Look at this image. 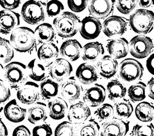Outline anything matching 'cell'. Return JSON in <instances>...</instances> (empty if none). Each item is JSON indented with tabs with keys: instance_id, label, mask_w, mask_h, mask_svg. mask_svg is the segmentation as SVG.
<instances>
[{
	"instance_id": "26",
	"label": "cell",
	"mask_w": 154,
	"mask_h": 136,
	"mask_svg": "<svg viewBox=\"0 0 154 136\" xmlns=\"http://www.w3.org/2000/svg\"><path fill=\"white\" fill-rule=\"evenodd\" d=\"M48 118V113L46 104L42 102H36L28 110L29 121L36 124L45 121Z\"/></svg>"
},
{
	"instance_id": "25",
	"label": "cell",
	"mask_w": 154,
	"mask_h": 136,
	"mask_svg": "<svg viewBox=\"0 0 154 136\" xmlns=\"http://www.w3.org/2000/svg\"><path fill=\"white\" fill-rule=\"evenodd\" d=\"M34 32L38 44L52 42L56 38L55 29L48 23H43L39 25Z\"/></svg>"
},
{
	"instance_id": "1",
	"label": "cell",
	"mask_w": 154,
	"mask_h": 136,
	"mask_svg": "<svg viewBox=\"0 0 154 136\" xmlns=\"http://www.w3.org/2000/svg\"><path fill=\"white\" fill-rule=\"evenodd\" d=\"M10 42L15 50L19 53H31L36 49L35 32L29 27L16 28L11 32Z\"/></svg>"
},
{
	"instance_id": "24",
	"label": "cell",
	"mask_w": 154,
	"mask_h": 136,
	"mask_svg": "<svg viewBox=\"0 0 154 136\" xmlns=\"http://www.w3.org/2000/svg\"><path fill=\"white\" fill-rule=\"evenodd\" d=\"M49 116L54 120L64 118L68 109V105L63 99L57 97L52 99L48 105Z\"/></svg>"
},
{
	"instance_id": "47",
	"label": "cell",
	"mask_w": 154,
	"mask_h": 136,
	"mask_svg": "<svg viewBox=\"0 0 154 136\" xmlns=\"http://www.w3.org/2000/svg\"><path fill=\"white\" fill-rule=\"evenodd\" d=\"M148 96L154 100V77L150 79L147 85Z\"/></svg>"
},
{
	"instance_id": "18",
	"label": "cell",
	"mask_w": 154,
	"mask_h": 136,
	"mask_svg": "<svg viewBox=\"0 0 154 136\" xmlns=\"http://www.w3.org/2000/svg\"><path fill=\"white\" fill-rule=\"evenodd\" d=\"M117 69L118 62L111 56H103L97 63V71L101 77L106 79L113 77L116 74Z\"/></svg>"
},
{
	"instance_id": "44",
	"label": "cell",
	"mask_w": 154,
	"mask_h": 136,
	"mask_svg": "<svg viewBox=\"0 0 154 136\" xmlns=\"http://www.w3.org/2000/svg\"><path fill=\"white\" fill-rule=\"evenodd\" d=\"M21 3V0H0L1 6L8 10H13L17 8Z\"/></svg>"
},
{
	"instance_id": "36",
	"label": "cell",
	"mask_w": 154,
	"mask_h": 136,
	"mask_svg": "<svg viewBox=\"0 0 154 136\" xmlns=\"http://www.w3.org/2000/svg\"><path fill=\"white\" fill-rule=\"evenodd\" d=\"M138 0H115L118 11L123 14H129L137 6Z\"/></svg>"
},
{
	"instance_id": "33",
	"label": "cell",
	"mask_w": 154,
	"mask_h": 136,
	"mask_svg": "<svg viewBox=\"0 0 154 136\" xmlns=\"http://www.w3.org/2000/svg\"><path fill=\"white\" fill-rule=\"evenodd\" d=\"M100 126L93 119L85 121L76 132V135L81 136H97L99 135Z\"/></svg>"
},
{
	"instance_id": "37",
	"label": "cell",
	"mask_w": 154,
	"mask_h": 136,
	"mask_svg": "<svg viewBox=\"0 0 154 136\" xmlns=\"http://www.w3.org/2000/svg\"><path fill=\"white\" fill-rule=\"evenodd\" d=\"M54 134L56 136H73L76 135V132H75V128L73 127L72 123L70 122L63 121L57 126Z\"/></svg>"
},
{
	"instance_id": "42",
	"label": "cell",
	"mask_w": 154,
	"mask_h": 136,
	"mask_svg": "<svg viewBox=\"0 0 154 136\" xmlns=\"http://www.w3.org/2000/svg\"><path fill=\"white\" fill-rule=\"evenodd\" d=\"M33 135L36 136H48L53 135V130L48 124H43L36 126L33 129Z\"/></svg>"
},
{
	"instance_id": "10",
	"label": "cell",
	"mask_w": 154,
	"mask_h": 136,
	"mask_svg": "<svg viewBox=\"0 0 154 136\" xmlns=\"http://www.w3.org/2000/svg\"><path fill=\"white\" fill-rule=\"evenodd\" d=\"M115 3V0H89L88 5L89 14L98 19L107 17L113 13Z\"/></svg>"
},
{
	"instance_id": "9",
	"label": "cell",
	"mask_w": 154,
	"mask_h": 136,
	"mask_svg": "<svg viewBox=\"0 0 154 136\" xmlns=\"http://www.w3.org/2000/svg\"><path fill=\"white\" fill-rule=\"evenodd\" d=\"M127 28V20L118 16H112L108 17L102 25L104 33L110 38L123 35L126 32Z\"/></svg>"
},
{
	"instance_id": "43",
	"label": "cell",
	"mask_w": 154,
	"mask_h": 136,
	"mask_svg": "<svg viewBox=\"0 0 154 136\" xmlns=\"http://www.w3.org/2000/svg\"><path fill=\"white\" fill-rule=\"evenodd\" d=\"M10 96L11 91L9 88L3 80L0 79V104L8 100Z\"/></svg>"
},
{
	"instance_id": "39",
	"label": "cell",
	"mask_w": 154,
	"mask_h": 136,
	"mask_svg": "<svg viewBox=\"0 0 154 136\" xmlns=\"http://www.w3.org/2000/svg\"><path fill=\"white\" fill-rule=\"evenodd\" d=\"M46 13L49 17L57 16L64 9L63 4L59 0H51L46 5Z\"/></svg>"
},
{
	"instance_id": "40",
	"label": "cell",
	"mask_w": 154,
	"mask_h": 136,
	"mask_svg": "<svg viewBox=\"0 0 154 136\" xmlns=\"http://www.w3.org/2000/svg\"><path fill=\"white\" fill-rule=\"evenodd\" d=\"M130 135L134 136H154V126L152 123L145 126L136 125L133 127Z\"/></svg>"
},
{
	"instance_id": "23",
	"label": "cell",
	"mask_w": 154,
	"mask_h": 136,
	"mask_svg": "<svg viewBox=\"0 0 154 136\" xmlns=\"http://www.w3.org/2000/svg\"><path fill=\"white\" fill-rule=\"evenodd\" d=\"M104 54V48L102 43L95 42L86 44L82 49V59L86 62L93 63Z\"/></svg>"
},
{
	"instance_id": "8",
	"label": "cell",
	"mask_w": 154,
	"mask_h": 136,
	"mask_svg": "<svg viewBox=\"0 0 154 136\" xmlns=\"http://www.w3.org/2000/svg\"><path fill=\"white\" fill-rule=\"evenodd\" d=\"M72 71L73 68L70 62L63 58L56 59L48 66V72L51 77L60 83L67 79Z\"/></svg>"
},
{
	"instance_id": "11",
	"label": "cell",
	"mask_w": 154,
	"mask_h": 136,
	"mask_svg": "<svg viewBox=\"0 0 154 136\" xmlns=\"http://www.w3.org/2000/svg\"><path fill=\"white\" fill-rule=\"evenodd\" d=\"M40 86L33 82H27L19 89L17 92L18 100L25 105H32L40 98Z\"/></svg>"
},
{
	"instance_id": "45",
	"label": "cell",
	"mask_w": 154,
	"mask_h": 136,
	"mask_svg": "<svg viewBox=\"0 0 154 136\" xmlns=\"http://www.w3.org/2000/svg\"><path fill=\"white\" fill-rule=\"evenodd\" d=\"M12 135L14 136H30L31 135V132L30 130L23 125L19 126L17 127L13 131Z\"/></svg>"
},
{
	"instance_id": "5",
	"label": "cell",
	"mask_w": 154,
	"mask_h": 136,
	"mask_svg": "<svg viewBox=\"0 0 154 136\" xmlns=\"http://www.w3.org/2000/svg\"><path fill=\"white\" fill-rule=\"evenodd\" d=\"M144 74V68L140 63L134 59L123 60L119 68V76L124 81L131 82L140 80Z\"/></svg>"
},
{
	"instance_id": "3",
	"label": "cell",
	"mask_w": 154,
	"mask_h": 136,
	"mask_svg": "<svg viewBox=\"0 0 154 136\" xmlns=\"http://www.w3.org/2000/svg\"><path fill=\"white\" fill-rule=\"evenodd\" d=\"M5 80L12 89H18L27 82L29 73L26 66L20 62H11L3 69Z\"/></svg>"
},
{
	"instance_id": "7",
	"label": "cell",
	"mask_w": 154,
	"mask_h": 136,
	"mask_svg": "<svg viewBox=\"0 0 154 136\" xmlns=\"http://www.w3.org/2000/svg\"><path fill=\"white\" fill-rule=\"evenodd\" d=\"M153 50V43L150 37L137 35L133 37L130 41V52L136 58H145L149 56Z\"/></svg>"
},
{
	"instance_id": "27",
	"label": "cell",
	"mask_w": 154,
	"mask_h": 136,
	"mask_svg": "<svg viewBox=\"0 0 154 136\" xmlns=\"http://www.w3.org/2000/svg\"><path fill=\"white\" fill-rule=\"evenodd\" d=\"M59 53V49L57 46L52 42L42 44L37 51L38 58L45 63H49L51 61L57 58Z\"/></svg>"
},
{
	"instance_id": "38",
	"label": "cell",
	"mask_w": 154,
	"mask_h": 136,
	"mask_svg": "<svg viewBox=\"0 0 154 136\" xmlns=\"http://www.w3.org/2000/svg\"><path fill=\"white\" fill-rule=\"evenodd\" d=\"M114 114V109L110 104L105 103L94 111V115L99 121H105L110 119Z\"/></svg>"
},
{
	"instance_id": "28",
	"label": "cell",
	"mask_w": 154,
	"mask_h": 136,
	"mask_svg": "<svg viewBox=\"0 0 154 136\" xmlns=\"http://www.w3.org/2000/svg\"><path fill=\"white\" fill-rule=\"evenodd\" d=\"M135 115L140 121L150 122L154 118V106L149 102H141L136 107Z\"/></svg>"
},
{
	"instance_id": "41",
	"label": "cell",
	"mask_w": 154,
	"mask_h": 136,
	"mask_svg": "<svg viewBox=\"0 0 154 136\" xmlns=\"http://www.w3.org/2000/svg\"><path fill=\"white\" fill-rule=\"evenodd\" d=\"M88 0H67L69 9L74 12H81L88 5Z\"/></svg>"
},
{
	"instance_id": "48",
	"label": "cell",
	"mask_w": 154,
	"mask_h": 136,
	"mask_svg": "<svg viewBox=\"0 0 154 136\" xmlns=\"http://www.w3.org/2000/svg\"><path fill=\"white\" fill-rule=\"evenodd\" d=\"M139 5L143 8H147L154 5V0H138Z\"/></svg>"
},
{
	"instance_id": "32",
	"label": "cell",
	"mask_w": 154,
	"mask_h": 136,
	"mask_svg": "<svg viewBox=\"0 0 154 136\" xmlns=\"http://www.w3.org/2000/svg\"><path fill=\"white\" fill-rule=\"evenodd\" d=\"M147 85L139 82L130 87L128 90V95L131 100L134 103L144 100L146 98V90Z\"/></svg>"
},
{
	"instance_id": "14",
	"label": "cell",
	"mask_w": 154,
	"mask_h": 136,
	"mask_svg": "<svg viewBox=\"0 0 154 136\" xmlns=\"http://www.w3.org/2000/svg\"><path fill=\"white\" fill-rule=\"evenodd\" d=\"M102 26L98 19L87 16L81 21L80 33L81 36L86 40H93L100 35Z\"/></svg>"
},
{
	"instance_id": "22",
	"label": "cell",
	"mask_w": 154,
	"mask_h": 136,
	"mask_svg": "<svg viewBox=\"0 0 154 136\" xmlns=\"http://www.w3.org/2000/svg\"><path fill=\"white\" fill-rule=\"evenodd\" d=\"M107 49L109 53L115 59H121L129 52V43L125 38L112 39L108 42Z\"/></svg>"
},
{
	"instance_id": "35",
	"label": "cell",
	"mask_w": 154,
	"mask_h": 136,
	"mask_svg": "<svg viewBox=\"0 0 154 136\" xmlns=\"http://www.w3.org/2000/svg\"><path fill=\"white\" fill-rule=\"evenodd\" d=\"M115 109L117 115L124 118H128L133 112V106L129 100L123 99L115 103Z\"/></svg>"
},
{
	"instance_id": "6",
	"label": "cell",
	"mask_w": 154,
	"mask_h": 136,
	"mask_svg": "<svg viewBox=\"0 0 154 136\" xmlns=\"http://www.w3.org/2000/svg\"><path fill=\"white\" fill-rule=\"evenodd\" d=\"M21 15L23 20L31 25H36L44 21L46 14L42 4L36 0H29L22 6Z\"/></svg>"
},
{
	"instance_id": "30",
	"label": "cell",
	"mask_w": 154,
	"mask_h": 136,
	"mask_svg": "<svg viewBox=\"0 0 154 136\" xmlns=\"http://www.w3.org/2000/svg\"><path fill=\"white\" fill-rule=\"evenodd\" d=\"M29 76L33 81L40 82L46 79V69L45 66L36 59L29 62L27 66Z\"/></svg>"
},
{
	"instance_id": "20",
	"label": "cell",
	"mask_w": 154,
	"mask_h": 136,
	"mask_svg": "<svg viewBox=\"0 0 154 136\" xmlns=\"http://www.w3.org/2000/svg\"><path fill=\"white\" fill-rule=\"evenodd\" d=\"M5 117L11 122L17 123L24 120L27 110L19 106L16 100L13 99L8 102L4 108Z\"/></svg>"
},
{
	"instance_id": "49",
	"label": "cell",
	"mask_w": 154,
	"mask_h": 136,
	"mask_svg": "<svg viewBox=\"0 0 154 136\" xmlns=\"http://www.w3.org/2000/svg\"><path fill=\"white\" fill-rule=\"evenodd\" d=\"M8 135V131L5 123L0 119V136Z\"/></svg>"
},
{
	"instance_id": "51",
	"label": "cell",
	"mask_w": 154,
	"mask_h": 136,
	"mask_svg": "<svg viewBox=\"0 0 154 136\" xmlns=\"http://www.w3.org/2000/svg\"><path fill=\"white\" fill-rule=\"evenodd\" d=\"M3 69H4V68L3 67V65L1 63H0V76H1V74H2V72L3 71Z\"/></svg>"
},
{
	"instance_id": "31",
	"label": "cell",
	"mask_w": 154,
	"mask_h": 136,
	"mask_svg": "<svg viewBox=\"0 0 154 136\" xmlns=\"http://www.w3.org/2000/svg\"><path fill=\"white\" fill-rule=\"evenodd\" d=\"M59 86L56 81L51 79H44L40 85V90L42 97L46 100L52 99L58 94Z\"/></svg>"
},
{
	"instance_id": "50",
	"label": "cell",
	"mask_w": 154,
	"mask_h": 136,
	"mask_svg": "<svg viewBox=\"0 0 154 136\" xmlns=\"http://www.w3.org/2000/svg\"><path fill=\"white\" fill-rule=\"evenodd\" d=\"M36 1L42 4L43 6H46L47 3H48V0H36Z\"/></svg>"
},
{
	"instance_id": "2",
	"label": "cell",
	"mask_w": 154,
	"mask_h": 136,
	"mask_svg": "<svg viewBox=\"0 0 154 136\" xmlns=\"http://www.w3.org/2000/svg\"><path fill=\"white\" fill-rule=\"evenodd\" d=\"M81 21L78 16L70 12H63L53 21L56 33L62 39L75 36L80 29Z\"/></svg>"
},
{
	"instance_id": "4",
	"label": "cell",
	"mask_w": 154,
	"mask_h": 136,
	"mask_svg": "<svg viewBox=\"0 0 154 136\" xmlns=\"http://www.w3.org/2000/svg\"><path fill=\"white\" fill-rule=\"evenodd\" d=\"M130 25L136 33H150L153 29L154 12L145 9L136 10L130 17Z\"/></svg>"
},
{
	"instance_id": "17",
	"label": "cell",
	"mask_w": 154,
	"mask_h": 136,
	"mask_svg": "<svg viewBox=\"0 0 154 136\" xmlns=\"http://www.w3.org/2000/svg\"><path fill=\"white\" fill-rule=\"evenodd\" d=\"M91 115L89 108L82 102L73 104L68 112V119L73 125H82Z\"/></svg>"
},
{
	"instance_id": "29",
	"label": "cell",
	"mask_w": 154,
	"mask_h": 136,
	"mask_svg": "<svg viewBox=\"0 0 154 136\" xmlns=\"http://www.w3.org/2000/svg\"><path fill=\"white\" fill-rule=\"evenodd\" d=\"M108 96L110 100L115 102L125 97L126 93V88L117 79L109 82L107 85Z\"/></svg>"
},
{
	"instance_id": "15",
	"label": "cell",
	"mask_w": 154,
	"mask_h": 136,
	"mask_svg": "<svg viewBox=\"0 0 154 136\" xmlns=\"http://www.w3.org/2000/svg\"><path fill=\"white\" fill-rule=\"evenodd\" d=\"M20 24V14L12 10L0 11V33L8 35Z\"/></svg>"
},
{
	"instance_id": "34",
	"label": "cell",
	"mask_w": 154,
	"mask_h": 136,
	"mask_svg": "<svg viewBox=\"0 0 154 136\" xmlns=\"http://www.w3.org/2000/svg\"><path fill=\"white\" fill-rule=\"evenodd\" d=\"M14 56V48L11 42L3 38H0V61L8 63Z\"/></svg>"
},
{
	"instance_id": "46",
	"label": "cell",
	"mask_w": 154,
	"mask_h": 136,
	"mask_svg": "<svg viewBox=\"0 0 154 136\" xmlns=\"http://www.w3.org/2000/svg\"><path fill=\"white\" fill-rule=\"evenodd\" d=\"M146 66L148 71L154 76V53L150 55L146 62Z\"/></svg>"
},
{
	"instance_id": "13",
	"label": "cell",
	"mask_w": 154,
	"mask_h": 136,
	"mask_svg": "<svg viewBox=\"0 0 154 136\" xmlns=\"http://www.w3.org/2000/svg\"><path fill=\"white\" fill-rule=\"evenodd\" d=\"M60 93L64 100L69 103H73L80 99L83 87L76 81L75 77H70L62 82L60 85Z\"/></svg>"
},
{
	"instance_id": "19",
	"label": "cell",
	"mask_w": 154,
	"mask_h": 136,
	"mask_svg": "<svg viewBox=\"0 0 154 136\" xmlns=\"http://www.w3.org/2000/svg\"><path fill=\"white\" fill-rule=\"evenodd\" d=\"M82 49L83 47L79 41L70 39L62 44L59 52L63 57L67 58L71 61H75L80 58Z\"/></svg>"
},
{
	"instance_id": "16",
	"label": "cell",
	"mask_w": 154,
	"mask_h": 136,
	"mask_svg": "<svg viewBox=\"0 0 154 136\" xmlns=\"http://www.w3.org/2000/svg\"><path fill=\"white\" fill-rule=\"evenodd\" d=\"M106 95V89L104 87L100 84H96L85 90L83 100L90 106L96 107L104 102Z\"/></svg>"
},
{
	"instance_id": "12",
	"label": "cell",
	"mask_w": 154,
	"mask_h": 136,
	"mask_svg": "<svg viewBox=\"0 0 154 136\" xmlns=\"http://www.w3.org/2000/svg\"><path fill=\"white\" fill-rule=\"evenodd\" d=\"M130 129V122L121 119L113 118L102 124L101 136H124Z\"/></svg>"
},
{
	"instance_id": "21",
	"label": "cell",
	"mask_w": 154,
	"mask_h": 136,
	"mask_svg": "<svg viewBox=\"0 0 154 136\" xmlns=\"http://www.w3.org/2000/svg\"><path fill=\"white\" fill-rule=\"evenodd\" d=\"M76 77L78 80L85 85L91 84L98 79L96 68L87 63L80 65L76 71Z\"/></svg>"
}]
</instances>
